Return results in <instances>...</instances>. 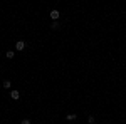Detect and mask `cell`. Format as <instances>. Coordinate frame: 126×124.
I'll return each mask as SVG.
<instances>
[{"label": "cell", "instance_id": "cell-1", "mask_svg": "<svg viewBox=\"0 0 126 124\" xmlns=\"http://www.w3.org/2000/svg\"><path fill=\"white\" fill-rule=\"evenodd\" d=\"M24 49H25V42H24V40H17V44H15V50H24Z\"/></svg>", "mask_w": 126, "mask_h": 124}, {"label": "cell", "instance_id": "cell-2", "mask_svg": "<svg viewBox=\"0 0 126 124\" xmlns=\"http://www.w3.org/2000/svg\"><path fill=\"white\" fill-rule=\"evenodd\" d=\"M50 19L54 20V22H57V19H59V10H50Z\"/></svg>", "mask_w": 126, "mask_h": 124}, {"label": "cell", "instance_id": "cell-3", "mask_svg": "<svg viewBox=\"0 0 126 124\" xmlns=\"http://www.w3.org/2000/svg\"><path fill=\"white\" fill-rule=\"evenodd\" d=\"M10 97H12L14 101H17V99H19V97H20L19 91H12V92H10Z\"/></svg>", "mask_w": 126, "mask_h": 124}, {"label": "cell", "instance_id": "cell-4", "mask_svg": "<svg viewBox=\"0 0 126 124\" xmlns=\"http://www.w3.org/2000/svg\"><path fill=\"white\" fill-rule=\"evenodd\" d=\"M14 55H15L14 50H7V52H5V57H7V59H14Z\"/></svg>", "mask_w": 126, "mask_h": 124}, {"label": "cell", "instance_id": "cell-5", "mask_svg": "<svg viewBox=\"0 0 126 124\" xmlns=\"http://www.w3.org/2000/svg\"><path fill=\"white\" fill-rule=\"evenodd\" d=\"M76 117H78L76 114H69L67 116V121H76Z\"/></svg>", "mask_w": 126, "mask_h": 124}, {"label": "cell", "instance_id": "cell-6", "mask_svg": "<svg viewBox=\"0 0 126 124\" xmlns=\"http://www.w3.org/2000/svg\"><path fill=\"white\" fill-rule=\"evenodd\" d=\"M3 87L9 89V87H10V81H3Z\"/></svg>", "mask_w": 126, "mask_h": 124}, {"label": "cell", "instance_id": "cell-7", "mask_svg": "<svg viewBox=\"0 0 126 124\" xmlns=\"http://www.w3.org/2000/svg\"><path fill=\"white\" fill-rule=\"evenodd\" d=\"M87 123L93 124V123H94V117H93V116H89V117H87Z\"/></svg>", "mask_w": 126, "mask_h": 124}, {"label": "cell", "instance_id": "cell-8", "mask_svg": "<svg viewBox=\"0 0 126 124\" xmlns=\"http://www.w3.org/2000/svg\"><path fill=\"white\" fill-rule=\"evenodd\" d=\"M50 27H52V29L56 30V29H59V24H57V22H54V24H52V25H50Z\"/></svg>", "mask_w": 126, "mask_h": 124}, {"label": "cell", "instance_id": "cell-9", "mask_svg": "<svg viewBox=\"0 0 126 124\" xmlns=\"http://www.w3.org/2000/svg\"><path fill=\"white\" fill-rule=\"evenodd\" d=\"M20 124H30V119H22V123Z\"/></svg>", "mask_w": 126, "mask_h": 124}]
</instances>
